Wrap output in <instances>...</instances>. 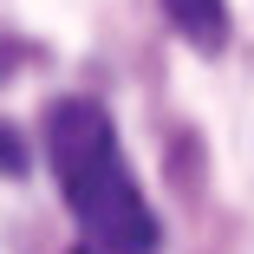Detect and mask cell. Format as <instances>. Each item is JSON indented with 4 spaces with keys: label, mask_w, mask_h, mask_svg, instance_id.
Segmentation results:
<instances>
[{
    "label": "cell",
    "mask_w": 254,
    "mask_h": 254,
    "mask_svg": "<svg viewBox=\"0 0 254 254\" xmlns=\"http://www.w3.org/2000/svg\"><path fill=\"white\" fill-rule=\"evenodd\" d=\"M46 157L53 176L72 202L78 228L111 248V254H157V215L137 189V170L124 157V143L111 130V118L91 98H59L46 105Z\"/></svg>",
    "instance_id": "1"
},
{
    "label": "cell",
    "mask_w": 254,
    "mask_h": 254,
    "mask_svg": "<svg viewBox=\"0 0 254 254\" xmlns=\"http://www.w3.org/2000/svg\"><path fill=\"white\" fill-rule=\"evenodd\" d=\"M163 13L195 53H222L228 46V0H163Z\"/></svg>",
    "instance_id": "2"
}]
</instances>
